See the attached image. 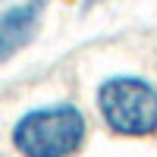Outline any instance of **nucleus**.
<instances>
[{"instance_id":"f257e3e1","label":"nucleus","mask_w":157,"mask_h":157,"mask_svg":"<svg viewBox=\"0 0 157 157\" xmlns=\"http://www.w3.org/2000/svg\"><path fill=\"white\" fill-rule=\"evenodd\" d=\"M98 110L107 129L126 138L157 132V88L138 75H110L98 88Z\"/></svg>"},{"instance_id":"f03ea898","label":"nucleus","mask_w":157,"mask_h":157,"mask_svg":"<svg viewBox=\"0 0 157 157\" xmlns=\"http://www.w3.org/2000/svg\"><path fill=\"white\" fill-rule=\"evenodd\" d=\"M85 141V116L72 104H54L25 113L13 129V145L32 157L75 154Z\"/></svg>"},{"instance_id":"7ed1b4c3","label":"nucleus","mask_w":157,"mask_h":157,"mask_svg":"<svg viewBox=\"0 0 157 157\" xmlns=\"http://www.w3.org/2000/svg\"><path fill=\"white\" fill-rule=\"evenodd\" d=\"M41 13H44V0H25L22 6H13L0 16V63L32 41L38 22H41Z\"/></svg>"}]
</instances>
